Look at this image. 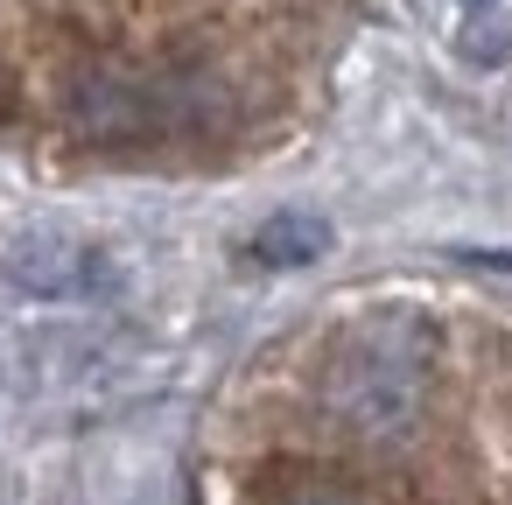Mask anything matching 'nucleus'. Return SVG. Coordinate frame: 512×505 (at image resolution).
<instances>
[{
	"label": "nucleus",
	"instance_id": "nucleus-2",
	"mask_svg": "<svg viewBox=\"0 0 512 505\" xmlns=\"http://www.w3.org/2000/svg\"><path fill=\"white\" fill-rule=\"evenodd\" d=\"M323 400H330L351 428L386 435V428H400V421L421 407V358L400 351V344H386V337H358V344L330 365Z\"/></svg>",
	"mask_w": 512,
	"mask_h": 505
},
{
	"label": "nucleus",
	"instance_id": "nucleus-4",
	"mask_svg": "<svg viewBox=\"0 0 512 505\" xmlns=\"http://www.w3.org/2000/svg\"><path fill=\"white\" fill-rule=\"evenodd\" d=\"M463 8H484V0H463Z\"/></svg>",
	"mask_w": 512,
	"mask_h": 505
},
{
	"label": "nucleus",
	"instance_id": "nucleus-1",
	"mask_svg": "<svg viewBox=\"0 0 512 505\" xmlns=\"http://www.w3.org/2000/svg\"><path fill=\"white\" fill-rule=\"evenodd\" d=\"M0 281L22 288V295L78 302V295H113L127 281V260L85 232H15L0 246Z\"/></svg>",
	"mask_w": 512,
	"mask_h": 505
},
{
	"label": "nucleus",
	"instance_id": "nucleus-3",
	"mask_svg": "<svg viewBox=\"0 0 512 505\" xmlns=\"http://www.w3.org/2000/svg\"><path fill=\"white\" fill-rule=\"evenodd\" d=\"M330 225L316 218V211H274L260 232H253V260L260 267H309V260H323L330 253Z\"/></svg>",
	"mask_w": 512,
	"mask_h": 505
}]
</instances>
